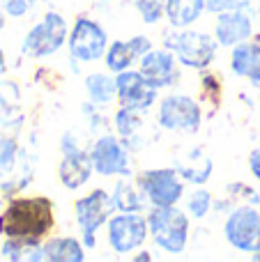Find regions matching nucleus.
<instances>
[{
  "instance_id": "2f4dec72",
  "label": "nucleus",
  "mask_w": 260,
  "mask_h": 262,
  "mask_svg": "<svg viewBox=\"0 0 260 262\" xmlns=\"http://www.w3.org/2000/svg\"><path fill=\"white\" fill-rule=\"evenodd\" d=\"M249 170H251V175L260 182V145L249 154Z\"/></svg>"
},
{
  "instance_id": "20e7f679",
  "label": "nucleus",
  "mask_w": 260,
  "mask_h": 262,
  "mask_svg": "<svg viewBox=\"0 0 260 262\" xmlns=\"http://www.w3.org/2000/svg\"><path fill=\"white\" fill-rule=\"evenodd\" d=\"M67 39H69L67 21L58 12H46L44 18L39 23H35L28 30V35L23 37L21 51L28 58L39 60V58H46V55H53L55 51H60Z\"/></svg>"
},
{
  "instance_id": "f03ea898",
  "label": "nucleus",
  "mask_w": 260,
  "mask_h": 262,
  "mask_svg": "<svg viewBox=\"0 0 260 262\" xmlns=\"http://www.w3.org/2000/svg\"><path fill=\"white\" fill-rule=\"evenodd\" d=\"M147 228L159 249L166 253H184L189 242V216L175 205H152L147 214Z\"/></svg>"
},
{
  "instance_id": "9d476101",
  "label": "nucleus",
  "mask_w": 260,
  "mask_h": 262,
  "mask_svg": "<svg viewBox=\"0 0 260 262\" xmlns=\"http://www.w3.org/2000/svg\"><path fill=\"white\" fill-rule=\"evenodd\" d=\"M203 111L201 104L184 95H168L159 104V124L168 131H193L201 129Z\"/></svg>"
},
{
  "instance_id": "72a5a7b5",
  "label": "nucleus",
  "mask_w": 260,
  "mask_h": 262,
  "mask_svg": "<svg viewBox=\"0 0 260 262\" xmlns=\"http://www.w3.org/2000/svg\"><path fill=\"white\" fill-rule=\"evenodd\" d=\"M7 72V58H5V51H3V46H0V76Z\"/></svg>"
},
{
  "instance_id": "473e14b6",
  "label": "nucleus",
  "mask_w": 260,
  "mask_h": 262,
  "mask_svg": "<svg viewBox=\"0 0 260 262\" xmlns=\"http://www.w3.org/2000/svg\"><path fill=\"white\" fill-rule=\"evenodd\" d=\"M249 81H251V85L260 88V64H258V67L251 72V76H249Z\"/></svg>"
},
{
  "instance_id": "aec40b11",
  "label": "nucleus",
  "mask_w": 260,
  "mask_h": 262,
  "mask_svg": "<svg viewBox=\"0 0 260 262\" xmlns=\"http://www.w3.org/2000/svg\"><path fill=\"white\" fill-rule=\"evenodd\" d=\"M260 64V44L258 41H242L233 49L230 55V69L235 76L249 78L251 72Z\"/></svg>"
},
{
  "instance_id": "c9c22d12",
  "label": "nucleus",
  "mask_w": 260,
  "mask_h": 262,
  "mask_svg": "<svg viewBox=\"0 0 260 262\" xmlns=\"http://www.w3.org/2000/svg\"><path fill=\"white\" fill-rule=\"evenodd\" d=\"M3 26H5V16L0 14V30H3Z\"/></svg>"
},
{
  "instance_id": "cd10ccee",
  "label": "nucleus",
  "mask_w": 260,
  "mask_h": 262,
  "mask_svg": "<svg viewBox=\"0 0 260 262\" xmlns=\"http://www.w3.org/2000/svg\"><path fill=\"white\" fill-rule=\"evenodd\" d=\"M219 97H221V85L216 81L214 74H205L203 76V99L212 101V104H219Z\"/></svg>"
},
{
  "instance_id": "6ab92c4d",
  "label": "nucleus",
  "mask_w": 260,
  "mask_h": 262,
  "mask_svg": "<svg viewBox=\"0 0 260 262\" xmlns=\"http://www.w3.org/2000/svg\"><path fill=\"white\" fill-rule=\"evenodd\" d=\"M212 168H214V163H212L210 157H205L201 149H191V154L187 157V163H178L175 170L180 172V177H182L184 182L205 184L212 175Z\"/></svg>"
},
{
  "instance_id": "9b49d317",
  "label": "nucleus",
  "mask_w": 260,
  "mask_h": 262,
  "mask_svg": "<svg viewBox=\"0 0 260 262\" xmlns=\"http://www.w3.org/2000/svg\"><path fill=\"white\" fill-rule=\"evenodd\" d=\"M224 235L233 249L253 253L260 249V212L256 207H237L224 226Z\"/></svg>"
},
{
  "instance_id": "7ed1b4c3",
  "label": "nucleus",
  "mask_w": 260,
  "mask_h": 262,
  "mask_svg": "<svg viewBox=\"0 0 260 262\" xmlns=\"http://www.w3.org/2000/svg\"><path fill=\"white\" fill-rule=\"evenodd\" d=\"M216 37L196 30H170L164 35V49L175 53L180 64L191 69H207L216 55Z\"/></svg>"
},
{
  "instance_id": "b1692460",
  "label": "nucleus",
  "mask_w": 260,
  "mask_h": 262,
  "mask_svg": "<svg viewBox=\"0 0 260 262\" xmlns=\"http://www.w3.org/2000/svg\"><path fill=\"white\" fill-rule=\"evenodd\" d=\"M115 129H118L120 138H122L124 143H127L129 138H134L136 131L141 129V111H134V108L122 106V108L115 113Z\"/></svg>"
},
{
  "instance_id": "dca6fc26",
  "label": "nucleus",
  "mask_w": 260,
  "mask_h": 262,
  "mask_svg": "<svg viewBox=\"0 0 260 262\" xmlns=\"http://www.w3.org/2000/svg\"><path fill=\"white\" fill-rule=\"evenodd\" d=\"M164 12L173 28H187L205 12V0H166Z\"/></svg>"
},
{
  "instance_id": "412c9836",
  "label": "nucleus",
  "mask_w": 260,
  "mask_h": 262,
  "mask_svg": "<svg viewBox=\"0 0 260 262\" xmlns=\"http://www.w3.org/2000/svg\"><path fill=\"white\" fill-rule=\"evenodd\" d=\"M85 92L92 106H109L118 97V85H115V78L106 74H90L85 76Z\"/></svg>"
},
{
  "instance_id": "4468645a",
  "label": "nucleus",
  "mask_w": 260,
  "mask_h": 262,
  "mask_svg": "<svg viewBox=\"0 0 260 262\" xmlns=\"http://www.w3.org/2000/svg\"><path fill=\"white\" fill-rule=\"evenodd\" d=\"M253 32L251 14L244 9H230V12H221L216 16L214 37L221 46H237L247 41Z\"/></svg>"
},
{
  "instance_id": "f257e3e1",
  "label": "nucleus",
  "mask_w": 260,
  "mask_h": 262,
  "mask_svg": "<svg viewBox=\"0 0 260 262\" xmlns=\"http://www.w3.org/2000/svg\"><path fill=\"white\" fill-rule=\"evenodd\" d=\"M53 226V200L46 195H18L0 212V237L41 242Z\"/></svg>"
},
{
  "instance_id": "ddd939ff",
  "label": "nucleus",
  "mask_w": 260,
  "mask_h": 262,
  "mask_svg": "<svg viewBox=\"0 0 260 262\" xmlns=\"http://www.w3.org/2000/svg\"><path fill=\"white\" fill-rule=\"evenodd\" d=\"M180 60L168 49H152L141 58V74L157 88H173L180 81Z\"/></svg>"
},
{
  "instance_id": "393cba45",
  "label": "nucleus",
  "mask_w": 260,
  "mask_h": 262,
  "mask_svg": "<svg viewBox=\"0 0 260 262\" xmlns=\"http://www.w3.org/2000/svg\"><path fill=\"white\" fill-rule=\"evenodd\" d=\"M212 209V193L207 189H196L187 195V212L196 219L207 216Z\"/></svg>"
},
{
  "instance_id": "4c0bfd02",
  "label": "nucleus",
  "mask_w": 260,
  "mask_h": 262,
  "mask_svg": "<svg viewBox=\"0 0 260 262\" xmlns=\"http://www.w3.org/2000/svg\"><path fill=\"white\" fill-rule=\"evenodd\" d=\"M258 16H260V0H258Z\"/></svg>"
},
{
  "instance_id": "4be33fe9",
  "label": "nucleus",
  "mask_w": 260,
  "mask_h": 262,
  "mask_svg": "<svg viewBox=\"0 0 260 262\" xmlns=\"http://www.w3.org/2000/svg\"><path fill=\"white\" fill-rule=\"evenodd\" d=\"M145 193L138 191L134 184H129L127 180H120L115 184V191H113V203H115V209L120 212H143L145 209Z\"/></svg>"
},
{
  "instance_id": "5701e85b",
  "label": "nucleus",
  "mask_w": 260,
  "mask_h": 262,
  "mask_svg": "<svg viewBox=\"0 0 260 262\" xmlns=\"http://www.w3.org/2000/svg\"><path fill=\"white\" fill-rule=\"evenodd\" d=\"M106 67L111 69V72L120 74L124 72V69L132 67V62L136 60V53L132 51V46H129V41H111V46L106 49Z\"/></svg>"
},
{
  "instance_id": "1a4fd4ad",
  "label": "nucleus",
  "mask_w": 260,
  "mask_h": 262,
  "mask_svg": "<svg viewBox=\"0 0 260 262\" xmlns=\"http://www.w3.org/2000/svg\"><path fill=\"white\" fill-rule=\"evenodd\" d=\"M147 219L138 212H122L109 219V244L118 255L136 251L147 239Z\"/></svg>"
},
{
  "instance_id": "a211bd4d",
  "label": "nucleus",
  "mask_w": 260,
  "mask_h": 262,
  "mask_svg": "<svg viewBox=\"0 0 260 262\" xmlns=\"http://www.w3.org/2000/svg\"><path fill=\"white\" fill-rule=\"evenodd\" d=\"M0 255L12 262H37V260H44V246L32 239L5 237L3 246H0Z\"/></svg>"
},
{
  "instance_id": "7c9ffc66",
  "label": "nucleus",
  "mask_w": 260,
  "mask_h": 262,
  "mask_svg": "<svg viewBox=\"0 0 260 262\" xmlns=\"http://www.w3.org/2000/svg\"><path fill=\"white\" fill-rule=\"evenodd\" d=\"M129 46H132V51L136 53V58H138V60H141L143 55L147 53V51H152V41L147 39L145 35H136V37H132V39H129Z\"/></svg>"
},
{
  "instance_id": "423d86ee",
  "label": "nucleus",
  "mask_w": 260,
  "mask_h": 262,
  "mask_svg": "<svg viewBox=\"0 0 260 262\" xmlns=\"http://www.w3.org/2000/svg\"><path fill=\"white\" fill-rule=\"evenodd\" d=\"M67 44L72 58L81 60V62H95V60L106 55L109 37H106L104 28L97 21H92L88 16H78L74 21V28L69 30Z\"/></svg>"
},
{
  "instance_id": "e433bc0d",
  "label": "nucleus",
  "mask_w": 260,
  "mask_h": 262,
  "mask_svg": "<svg viewBox=\"0 0 260 262\" xmlns=\"http://www.w3.org/2000/svg\"><path fill=\"white\" fill-rule=\"evenodd\" d=\"M28 3H30V5H37V3H41V0H28Z\"/></svg>"
},
{
  "instance_id": "2eb2a0df",
  "label": "nucleus",
  "mask_w": 260,
  "mask_h": 262,
  "mask_svg": "<svg viewBox=\"0 0 260 262\" xmlns=\"http://www.w3.org/2000/svg\"><path fill=\"white\" fill-rule=\"evenodd\" d=\"M62 161H60V168H58V175H60V182H62L64 189L69 191H76L81 189L83 184H88V180L92 177V159H90V152H85L83 147H76V149H69V152H62Z\"/></svg>"
},
{
  "instance_id": "f8f14e48",
  "label": "nucleus",
  "mask_w": 260,
  "mask_h": 262,
  "mask_svg": "<svg viewBox=\"0 0 260 262\" xmlns=\"http://www.w3.org/2000/svg\"><path fill=\"white\" fill-rule=\"evenodd\" d=\"M115 85H118V99L122 106L127 108H134V111H141L145 113L152 104L157 101V88L147 81L145 76L134 69H124L115 76Z\"/></svg>"
},
{
  "instance_id": "f704fd0d",
  "label": "nucleus",
  "mask_w": 260,
  "mask_h": 262,
  "mask_svg": "<svg viewBox=\"0 0 260 262\" xmlns=\"http://www.w3.org/2000/svg\"><path fill=\"white\" fill-rule=\"evenodd\" d=\"M134 260H138V262H143V260H152V255H150V253H138V255H134Z\"/></svg>"
},
{
  "instance_id": "f3484780",
  "label": "nucleus",
  "mask_w": 260,
  "mask_h": 262,
  "mask_svg": "<svg viewBox=\"0 0 260 262\" xmlns=\"http://www.w3.org/2000/svg\"><path fill=\"white\" fill-rule=\"evenodd\" d=\"M44 260L49 262H83L85 246L74 237H55L44 244Z\"/></svg>"
},
{
  "instance_id": "bb28decb",
  "label": "nucleus",
  "mask_w": 260,
  "mask_h": 262,
  "mask_svg": "<svg viewBox=\"0 0 260 262\" xmlns=\"http://www.w3.org/2000/svg\"><path fill=\"white\" fill-rule=\"evenodd\" d=\"M134 3V7L138 9V14H141V18L145 23H157V21H161V16H164V7H166V3L164 0H132Z\"/></svg>"
},
{
  "instance_id": "0eeeda50",
  "label": "nucleus",
  "mask_w": 260,
  "mask_h": 262,
  "mask_svg": "<svg viewBox=\"0 0 260 262\" xmlns=\"http://www.w3.org/2000/svg\"><path fill=\"white\" fill-rule=\"evenodd\" d=\"M138 186L152 205H178L184 198L182 177L175 168H152L138 177Z\"/></svg>"
},
{
  "instance_id": "39448f33",
  "label": "nucleus",
  "mask_w": 260,
  "mask_h": 262,
  "mask_svg": "<svg viewBox=\"0 0 260 262\" xmlns=\"http://www.w3.org/2000/svg\"><path fill=\"white\" fill-rule=\"evenodd\" d=\"M115 209L113 195L104 189H95L92 193L83 195L74 203V214H76V223L81 228L83 246L92 249L95 246V232L99 230L104 223H109L111 214Z\"/></svg>"
},
{
  "instance_id": "6e6552de",
  "label": "nucleus",
  "mask_w": 260,
  "mask_h": 262,
  "mask_svg": "<svg viewBox=\"0 0 260 262\" xmlns=\"http://www.w3.org/2000/svg\"><path fill=\"white\" fill-rule=\"evenodd\" d=\"M90 159L95 172L104 177L120 175L129 177L132 175V163H129V147L124 140L115 138V136H101L95 140L90 147Z\"/></svg>"
},
{
  "instance_id": "c85d7f7f",
  "label": "nucleus",
  "mask_w": 260,
  "mask_h": 262,
  "mask_svg": "<svg viewBox=\"0 0 260 262\" xmlns=\"http://www.w3.org/2000/svg\"><path fill=\"white\" fill-rule=\"evenodd\" d=\"M0 5H3V12L7 14V16H12V18L26 16L28 9L32 7L28 0H0Z\"/></svg>"
},
{
  "instance_id": "a878e982",
  "label": "nucleus",
  "mask_w": 260,
  "mask_h": 262,
  "mask_svg": "<svg viewBox=\"0 0 260 262\" xmlns=\"http://www.w3.org/2000/svg\"><path fill=\"white\" fill-rule=\"evenodd\" d=\"M18 159V143L14 138H0V177L14 170Z\"/></svg>"
},
{
  "instance_id": "c756f323",
  "label": "nucleus",
  "mask_w": 260,
  "mask_h": 262,
  "mask_svg": "<svg viewBox=\"0 0 260 262\" xmlns=\"http://www.w3.org/2000/svg\"><path fill=\"white\" fill-rule=\"evenodd\" d=\"M205 9L212 14L230 12V9H242V0H205Z\"/></svg>"
}]
</instances>
